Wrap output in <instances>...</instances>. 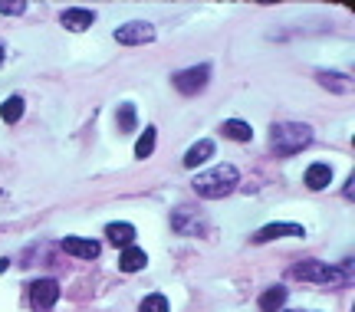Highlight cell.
Segmentation results:
<instances>
[{
    "mask_svg": "<svg viewBox=\"0 0 355 312\" xmlns=\"http://www.w3.org/2000/svg\"><path fill=\"white\" fill-rule=\"evenodd\" d=\"M293 276H300L306 283H319V286H345L352 279V263L345 260L343 266H329L322 260H306L293 266Z\"/></svg>",
    "mask_w": 355,
    "mask_h": 312,
    "instance_id": "obj_1",
    "label": "cell"
},
{
    "mask_svg": "<svg viewBox=\"0 0 355 312\" xmlns=\"http://www.w3.org/2000/svg\"><path fill=\"white\" fill-rule=\"evenodd\" d=\"M237 184H241V171L234 164H217V168L194 177V191L201 198H224L230 191H237Z\"/></svg>",
    "mask_w": 355,
    "mask_h": 312,
    "instance_id": "obj_2",
    "label": "cell"
},
{
    "mask_svg": "<svg viewBox=\"0 0 355 312\" xmlns=\"http://www.w3.org/2000/svg\"><path fill=\"white\" fill-rule=\"evenodd\" d=\"M313 141V128L303 122H279L273 125V132H270V145L277 155H296V151H303L306 145Z\"/></svg>",
    "mask_w": 355,
    "mask_h": 312,
    "instance_id": "obj_3",
    "label": "cell"
},
{
    "mask_svg": "<svg viewBox=\"0 0 355 312\" xmlns=\"http://www.w3.org/2000/svg\"><path fill=\"white\" fill-rule=\"evenodd\" d=\"M112 37H115V43H122V46H145V43L155 40V26L145 24V20H132V24L119 26Z\"/></svg>",
    "mask_w": 355,
    "mask_h": 312,
    "instance_id": "obj_4",
    "label": "cell"
},
{
    "mask_svg": "<svg viewBox=\"0 0 355 312\" xmlns=\"http://www.w3.org/2000/svg\"><path fill=\"white\" fill-rule=\"evenodd\" d=\"M211 79V66H194V69H184V73L175 76V89L181 96H198Z\"/></svg>",
    "mask_w": 355,
    "mask_h": 312,
    "instance_id": "obj_5",
    "label": "cell"
},
{
    "mask_svg": "<svg viewBox=\"0 0 355 312\" xmlns=\"http://www.w3.org/2000/svg\"><path fill=\"white\" fill-rule=\"evenodd\" d=\"M56 300H60V283H56V279H37V283L30 286V302H33L37 309H50Z\"/></svg>",
    "mask_w": 355,
    "mask_h": 312,
    "instance_id": "obj_6",
    "label": "cell"
},
{
    "mask_svg": "<svg viewBox=\"0 0 355 312\" xmlns=\"http://www.w3.org/2000/svg\"><path fill=\"white\" fill-rule=\"evenodd\" d=\"M306 230L300 224H266L263 230L254 234V243H266V240H277V237H303Z\"/></svg>",
    "mask_w": 355,
    "mask_h": 312,
    "instance_id": "obj_7",
    "label": "cell"
},
{
    "mask_svg": "<svg viewBox=\"0 0 355 312\" xmlns=\"http://www.w3.org/2000/svg\"><path fill=\"white\" fill-rule=\"evenodd\" d=\"M63 250H66V253H73L76 260H96L102 247L96 243V240H86V237H66L63 240Z\"/></svg>",
    "mask_w": 355,
    "mask_h": 312,
    "instance_id": "obj_8",
    "label": "cell"
},
{
    "mask_svg": "<svg viewBox=\"0 0 355 312\" xmlns=\"http://www.w3.org/2000/svg\"><path fill=\"white\" fill-rule=\"evenodd\" d=\"M92 24H96V13H92V10L73 7V10L63 13V26H66V30H73V33H83V30H89Z\"/></svg>",
    "mask_w": 355,
    "mask_h": 312,
    "instance_id": "obj_9",
    "label": "cell"
},
{
    "mask_svg": "<svg viewBox=\"0 0 355 312\" xmlns=\"http://www.w3.org/2000/svg\"><path fill=\"white\" fill-rule=\"evenodd\" d=\"M303 181H306L309 191H322V187L332 181V168L329 164H322V162L309 164V168H306V175H303Z\"/></svg>",
    "mask_w": 355,
    "mask_h": 312,
    "instance_id": "obj_10",
    "label": "cell"
},
{
    "mask_svg": "<svg viewBox=\"0 0 355 312\" xmlns=\"http://www.w3.org/2000/svg\"><path fill=\"white\" fill-rule=\"evenodd\" d=\"M145 263H148V253H145V250L125 247L122 257H119V270H122V273H139V270H145Z\"/></svg>",
    "mask_w": 355,
    "mask_h": 312,
    "instance_id": "obj_11",
    "label": "cell"
},
{
    "mask_svg": "<svg viewBox=\"0 0 355 312\" xmlns=\"http://www.w3.org/2000/svg\"><path fill=\"white\" fill-rule=\"evenodd\" d=\"M211 155H214V141H211V138H201V141H194V145L188 148V155H184V168H198V164H204Z\"/></svg>",
    "mask_w": 355,
    "mask_h": 312,
    "instance_id": "obj_12",
    "label": "cell"
},
{
    "mask_svg": "<svg viewBox=\"0 0 355 312\" xmlns=\"http://www.w3.org/2000/svg\"><path fill=\"white\" fill-rule=\"evenodd\" d=\"M105 237H109V243H115V247H132V243H135V227L132 224H109L105 227Z\"/></svg>",
    "mask_w": 355,
    "mask_h": 312,
    "instance_id": "obj_13",
    "label": "cell"
},
{
    "mask_svg": "<svg viewBox=\"0 0 355 312\" xmlns=\"http://www.w3.org/2000/svg\"><path fill=\"white\" fill-rule=\"evenodd\" d=\"M286 302V286H270L260 296V312H279Z\"/></svg>",
    "mask_w": 355,
    "mask_h": 312,
    "instance_id": "obj_14",
    "label": "cell"
},
{
    "mask_svg": "<svg viewBox=\"0 0 355 312\" xmlns=\"http://www.w3.org/2000/svg\"><path fill=\"white\" fill-rule=\"evenodd\" d=\"M220 132H224V138H234V141H250L254 138V128L247 122H241V119H227L220 125Z\"/></svg>",
    "mask_w": 355,
    "mask_h": 312,
    "instance_id": "obj_15",
    "label": "cell"
},
{
    "mask_svg": "<svg viewBox=\"0 0 355 312\" xmlns=\"http://www.w3.org/2000/svg\"><path fill=\"white\" fill-rule=\"evenodd\" d=\"M0 119H3L7 125L20 122V119H24V99H20V96H10V99H3V105H0Z\"/></svg>",
    "mask_w": 355,
    "mask_h": 312,
    "instance_id": "obj_16",
    "label": "cell"
},
{
    "mask_svg": "<svg viewBox=\"0 0 355 312\" xmlns=\"http://www.w3.org/2000/svg\"><path fill=\"white\" fill-rule=\"evenodd\" d=\"M319 83L332 92H352V79L343 73H319Z\"/></svg>",
    "mask_w": 355,
    "mask_h": 312,
    "instance_id": "obj_17",
    "label": "cell"
},
{
    "mask_svg": "<svg viewBox=\"0 0 355 312\" xmlns=\"http://www.w3.org/2000/svg\"><path fill=\"white\" fill-rule=\"evenodd\" d=\"M115 125H119V132H135V105H132V102H122V105H119Z\"/></svg>",
    "mask_w": 355,
    "mask_h": 312,
    "instance_id": "obj_18",
    "label": "cell"
},
{
    "mask_svg": "<svg viewBox=\"0 0 355 312\" xmlns=\"http://www.w3.org/2000/svg\"><path fill=\"white\" fill-rule=\"evenodd\" d=\"M155 141H158V132H155V128H145L141 138L135 141V158H148L155 151Z\"/></svg>",
    "mask_w": 355,
    "mask_h": 312,
    "instance_id": "obj_19",
    "label": "cell"
},
{
    "mask_svg": "<svg viewBox=\"0 0 355 312\" xmlns=\"http://www.w3.org/2000/svg\"><path fill=\"white\" fill-rule=\"evenodd\" d=\"M139 312H168V300L162 293H155V296H145L139 306Z\"/></svg>",
    "mask_w": 355,
    "mask_h": 312,
    "instance_id": "obj_20",
    "label": "cell"
},
{
    "mask_svg": "<svg viewBox=\"0 0 355 312\" xmlns=\"http://www.w3.org/2000/svg\"><path fill=\"white\" fill-rule=\"evenodd\" d=\"M26 10V3H20V0H17V3H3V0H0V13H10V17H17V13H24Z\"/></svg>",
    "mask_w": 355,
    "mask_h": 312,
    "instance_id": "obj_21",
    "label": "cell"
},
{
    "mask_svg": "<svg viewBox=\"0 0 355 312\" xmlns=\"http://www.w3.org/2000/svg\"><path fill=\"white\" fill-rule=\"evenodd\" d=\"M0 62H3V46H0Z\"/></svg>",
    "mask_w": 355,
    "mask_h": 312,
    "instance_id": "obj_22",
    "label": "cell"
}]
</instances>
